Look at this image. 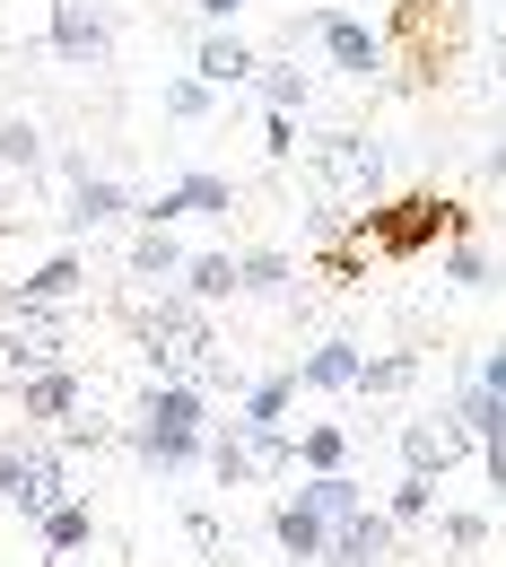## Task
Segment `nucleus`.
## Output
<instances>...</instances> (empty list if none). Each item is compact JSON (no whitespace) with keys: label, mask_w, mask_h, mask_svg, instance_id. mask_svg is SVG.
Wrapping results in <instances>:
<instances>
[{"label":"nucleus","mask_w":506,"mask_h":567,"mask_svg":"<svg viewBox=\"0 0 506 567\" xmlns=\"http://www.w3.org/2000/svg\"><path fill=\"white\" fill-rule=\"evenodd\" d=\"M463 35H472V9L463 0H384V71H402V87H445L463 62Z\"/></svg>","instance_id":"1"},{"label":"nucleus","mask_w":506,"mask_h":567,"mask_svg":"<svg viewBox=\"0 0 506 567\" xmlns=\"http://www.w3.org/2000/svg\"><path fill=\"white\" fill-rule=\"evenodd\" d=\"M472 218H463V202H445V193H402V202H366L359 218H350V254H375V262H420V254H436L445 236H463Z\"/></svg>","instance_id":"2"},{"label":"nucleus","mask_w":506,"mask_h":567,"mask_svg":"<svg viewBox=\"0 0 506 567\" xmlns=\"http://www.w3.org/2000/svg\"><path fill=\"white\" fill-rule=\"evenodd\" d=\"M202 436H210V393L193 375H157L132 411V445H141L148 472H184L202 463Z\"/></svg>","instance_id":"3"},{"label":"nucleus","mask_w":506,"mask_h":567,"mask_svg":"<svg viewBox=\"0 0 506 567\" xmlns=\"http://www.w3.org/2000/svg\"><path fill=\"white\" fill-rule=\"evenodd\" d=\"M132 341H141V358H148V375H193L202 358L218 350V332H210V315L184 297V288H166L157 306H141L132 315Z\"/></svg>","instance_id":"4"},{"label":"nucleus","mask_w":506,"mask_h":567,"mask_svg":"<svg viewBox=\"0 0 506 567\" xmlns=\"http://www.w3.org/2000/svg\"><path fill=\"white\" fill-rule=\"evenodd\" d=\"M314 184H323L332 202H375V193H384V141L323 132V141H314Z\"/></svg>","instance_id":"5"},{"label":"nucleus","mask_w":506,"mask_h":567,"mask_svg":"<svg viewBox=\"0 0 506 567\" xmlns=\"http://www.w3.org/2000/svg\"><path fill=\"white\" fill-rule=\"evenodd\" d=\"M202 454H210L218 489H254V481H271V472H289V427L280 436H254V427H218V436H202Z\"/></svg>","instance_id":"6"},{"label":"nucleus","mask_w":506,"mask_h":567,"mask_svg":"<svg viewBox=\"0 0 506 567\" xmlns=\"http://www.w3.org/2000/svg\"><path fill=\"white\" fill-rule=\"evenodd\" d=\"M454 427L481 445V463H489V481H506V411H498V350L472 358V375H463V411Z\"/></svg>","instance_id":"7"},{"label":"nucleus","mask_w":506,"mask_h":567,"mask_svg":"<svg viewBox=\"0 0 506 567\" xmlns=\"http://www.w3.org/2000/svg\"><path fill=\"white\" fill-rule=\"evenodd\" d=\"M44 358H62V315H53V306H9V332H0V384L35 375Z\"/></svg>","instance_id":"8"},{"label":"nucleus","mask_w":506,"mask_h":567,"mask_svg":"<svg viewBox=\"0 0 506 567\" xmlns=\"http://www.w3.org/2000/svg\"><path fill=\"white\" fill-rule=\"evenodd\" d=\"M9 393H18V420H27V427H44V436H53V427L71 420L79 402H87V384H79V367H62V358H44L35 375H18Z\"/></svg>","instance_id":"9"},{"label":"nucleus","mask_w":506,"mask_h":567,"mask_svg":"<svg viewBox=\"0 0 506 567\" xmlns=\"http://www.w3.org/2000/svg\"><path fill=\"white\" fill-rule=\"evenodd\" d=\"M297 35H314V44H323V62H332V71H350V79H375V71H384V53H375V27H359L350 9H314Z\"/></svg>","instance_id":"10"},{"label":"nucleus","mask_w":506,"mask_h":567,"mask_svg":"<svg viewBox=\"0 0 506 567\" xmlns=\"http://www.w3.org/2000/svg\"><path fill=\"white\" fill-rule=\"evenodd\" d=\"M53 53L71 71H96L114 53V27H105V0H53Z\"/></svg>","instance_id":"11"},{"label":"nucleus","mask_w":506,"mask_h":567,"mask_svg":"<svg viewBox=\"0 0 506 567\" xmlns=\"http://www.w3.org/2000/svg\"><path fill=\"white\" fill-rule=\"evenodd\" d=\"M236 210V184L227 175H175L157 202H141V227H175V218H227Z\"/></svg>","instance_id":"12"},{"label":"nucleus","mask_w":506,"mask_h":567,"mask_svg":"<svg viewBox=\"0 0 506 567\" xmlns=\"http://www.w3.org/2000/svg\"><path fill=\"white\" fill-rule=\"evenodd\" d=\"M384 550H393V515H384V506H350V515L323 533V559L314 567H375Z\"/></svg>","instance_id":"13"},{"label":"nucleus","mask_w":506,"mask_h":567,"mask_svg":"<svg viewBox=\"0 0 506 567\" xmlns=\"http://www.w3.org/2000/svg\"><path fill=\"white\" fill-rule=\"evenodd\" d=\"M323 533H332V515H323L306 489H289L280 506H271V542H280V559H297V567L323 559Z\"/></svg>","instance_id":"14"},{"label":"nucleus","mask_w":506,"mask_h":567,"mask_svg":"<svg viewBox=\"0 0 506 567\" xmlns=\"http://www.w3.org/2000/svg\"><path fill=\"white\" fill-rule=\"evenodd\" d=\"M463 445H472V436H463L454 420H411V427H402V472H420V481H445V472L463 463Z\"/></svg>","instance_id":"15"},{"label":"nucleus","mask_w":506,"mask_h":567,"mask_svg":"<svg viewBox=\"0 0 506 567\" xmlns=\"http://www.w3.org/2000/svg\"><path fill=\"white\" fill-rule=\"evenodd\" d=\"M123 210H132V193H123L114 175H96L87 157H71V202H62V218H71L79 236H87V227H105V218H123Z\"/></svg>","instance_id":"16"},{"label":"nucleus","mask_w":506,"mask_h":567,"mask_svg":"<svg viewBox=\"0 0 506 567\" xmlns=\"http://www.w3.org/2000/svg\"><path fill=\"white\" fill-rule=\"evenodd\" d=\"M53 497H71V481H62V445H53L44 427H35V445H27V472H18V497H9V506H18L27 524H35V515H44Z\"/></svg>","instance_id":"17"},{"label":"nucleus","mask_w":506,"mask_h":567,"mask_svg":"<svg viewBox=\"0 0 506 567\" xmlns=\"http://www.w3.org/2000/svg\"><path fill=\"white\" fill-rule=\"evenodd\" d=\"M79 280H87V262H79V254H53V262H35L27 280L0 288V306H71Z\"/></svg>","instance_id":"18"},{"label":"nucleus","mask_w":506,"mask_h":567,"mask_svg":"<svg viewBox=\"0 0 506 567\" xmlns=\"http://www.w3.org/2000/svg\"><path fill=\"white\" fill-rule=\"evenodd\" d=\"M254 62H262V53H254L245 35H227V27H210V35L193 44V79H202V87H245Z\"/></svg>","instance_id":"19"},{"label":"nucleus","mask_w":506,"mask_h":567,"mask_svg":"<svg viewBox=\"0 0 506 567\" xmlns=\"http://www.w3.org/2000/svg\"><path fill=\"white\" fill-rule=\"evenodd\" d=\"M289 402H297V375H262V384H245V411H236V427L280 436V427H289Z\"/></svg>","instance_id":"20"},{"label":"nucleus","mask_w":506,"mask_h":567,"mask_svg":"<svg viewBox=\"0 0 506 567\" xmlns=\"http://www.w3.org/2000/svg\"><path fill=\"white\" fill-rule=\"evenodd\" d=\"M87 533H96V515H87L79 497H53V506L35 515V542H44L53 559H71V550H87Z\"/></svg>","instance_id":"21"},{"label":"nucleus","mask_w":506,"mask_h":567,"mask_svg":"<svg viewBox=\"0 0 506 567\" xmlns=\"http://www.w3.org/2000/svg\"><path fill=\"white\" fill-rule=\"evenodd\" d=\"M297 262L280 245H254V254H236V297H289Z\"/></svg>","instance_id":"22"},{"label":"nucleus","mask_w":506,"mask_h":567,"mask_svg":"<svg viewBox=\"0 0 506 567\" xmlns=\"http://www.w3.org/2000/svg\"><path fill=\"white\" fill-rule=\"evenodd\" d=\"M297 393L314 384V393H350V375H359V350L350 341H323V350H306V367H289Z\"/></svg>","instance_id":"23"},{"label":"nucleus","mask_w":506,"mask_h":567,"mask_svg":"<svg viewBox=\"0 0 506 567\" xmlns=\"http://www.w3.org/2000/svg\"><path fill=\"white\" fill-rule=\"evenodd\" d=\"M175 271H184V245H175V227H141V236H132V280L166 288Z\"/></svg>","instance_id":"24"},{"label":"nucleus","mask_w":506,"mask_h":567,"mask_svg":"<svg viewBox=\"0 0 506 567\" xmlns=\"http://www.w3.org/2000/svg\"><path fill=\"white\" fill-rule=\"evenodd\" d=\"M184 297L193 306H218V297H236V254H184Z\"/></svg>","instance_id":"25"},{"label":"nucleus","mask_w":506,"mask_h":567,"mask_svg":"<svg viewBox=\"0 0 506 567\" xmlns=\"http://www.w3.org/2000/svg\"><path fill=\"white\" fill-rule=\"evenodd\" d=\"M245 87H262V105H271V114H297V105L314 96V79L297 71V62H254V79H245Z\"/></svg>","instance_id":"26"},{"label":"nucleus","mask_w":506,"mask_h":567,"mask_svg":"<svg viewBox=\"0 0 506 567\" xmlns=\"http://www.w3.org/2000/svg\"><path fill=\"white\" fill-rule=\"evenodd\" d=\"M411 384H420V358H411V350L359 358V375H350V393H411Z\"/></svg>","instance_id":"27"},{"label":"nucleus","mask_w":506,"mask_h":567,"mask_svg":"<svg viewBox=\"0 0 506 567\" xmlns=\"http://www.w3.org/2000/svg\"><path fill=\"white\" fill-rule=\"evenodd\" d=\"M445 280H454V288H489V280H498L489 245H481V236H445Z\"/></svg>","instance_id":"28"},{"label":"nucleus","mask_w":506,"mask_h":567,"mask_svg":"<svg viewBox=\"0 0 506 567\" xmlns=\"http://www.w3.org/2000/svg\"><path fill=\"white\" fill-rule=\"evenodd\" d=\"M341 454H350V436L332 420H314L306 436H289V463H306V472H341Z\"/></svg>","instance_id":"29"},{"label":"nucleus","mask_w":506,"mask_h":567,"mask_svg":"<svg viewBox=\"0 0 506 567\" xmlns=\"http://www.w3.org/2000/svg\"><path fill=\"white\" fill-rule=\"evenodd\" d=\"M0 166H18V175L44 166V132H35L27 114H0Z\"/></svg>","instance_id":"30"},{"label":"nucleus","mask_w":506,"mask_h":567,"mask_svg":"<svg viewBox=\"0 0 506 567\" xmlns=\"http://www.w3.org/2000/svg\"><path fill=\"white\" fill-rule=\"evenodd\" d=\"M384 515H393V533H402V524H428V515H436V481L402 472V481H393V497H384Z\"/></svg>","instance_id":"31"},{"label":"nucleus","mask_w":506,"mask_h":567,"mask_svg":"<svg viewBox=\"0 0 506 567\" xmlns=\"http://www.w3.org/2000/svg\"><path fill=\"white\" fill-rule=\"evenodd\" d=\"M306 497H314V506H323L332 524H341L350 506H366V489H359V481H350V472H314V481H306Z\"/></svg>","instance_id":"32"},{"label":"nucleus","mask_w":506,"mask_h":567,"mask_svg":"<svg viewBox=\"0 0 506 567\" xmlns=\"http://www.w3.org/2000/svg\"><path fill=\"white\" fill-rule=\"evenodd\" d=\"M445 542L454 550H489V506H445Z\"/></svg>","instance_id":"33"},{"label":"nucleus","mask_w":506,"mask_h":567,"mask_svg":"<svg viewBox=\"0 0 506 567\" xmlns=\"http://www.w3.org/2000/svg\"><path fill=\"white\" fill-rule=\"evenodd\" d=\"M27 445H35V427H9V436H0V506L18 497V472H27Z\"/></svg>","instance_id":"34"},{"label":"nucleus","mask_w":506,"mask_h":567,"mask_svg":"<svg viewBox=\"0 0 506 567\" xmlns=\"http://www.w3.org/2000/svg\"><path fill=\"white\" fill-rule=\"evenodd\" d=\"M166 114H175V123H202V114H210V87H202V79H175V87H166Z\"/></svg>","instance_id":"35"},{"label":"nucleus","mask_w":506,"mask_h":567,"mask_svg":"<svg viewBox=\"0 0 506 567\" xmlns=\"http://www.w3.org/2000/svg\"><path fill=\"white\" fill-rule=\"evenodd\" d=\"M262 148H271V157H289V148H297V114H271V123H262Z\"/></svg>","instance_id":"36"},{"label":"nucleus","mask_w":506,"mask_h":567,"mask_svg":"<svg viewBox=\"0 0 506 567\" xmlns=\"http://www.w3.org/2000/svg\"><path fill=\"white\" fill-rule=\"evenodd\" d=\"M193 9H202V18H210V27H227V18H236V9H245V0H193Z\"/></svg>","instance_id":"37"}]
</instances>
